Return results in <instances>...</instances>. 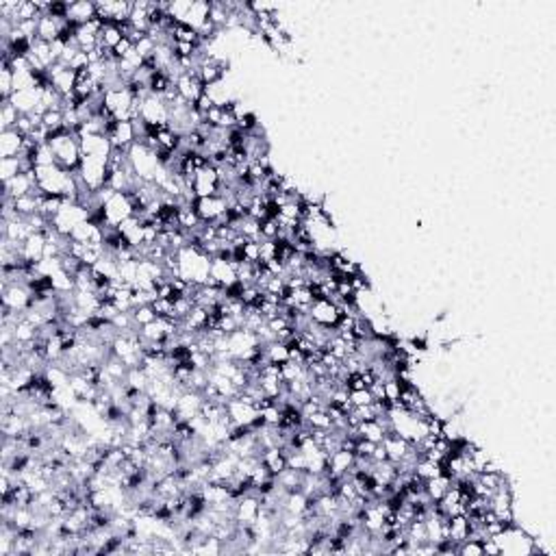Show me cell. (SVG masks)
I'll use <instances>...</instances> for the list:
<instances>
[{
  "instance_id": "6da1fadb",
  "label": "cell",
  "mask_w": 556,
  "mask_h": 556,
  "mask_svg": "<svg viewBox=\"0 0 556 556\" xmlns=\"http://www.w3.org/2000/svg\"><path fill=\"white\" fill-rule=\"evenodd\" d=\"M48 146L55 154L57 166L67 170V172H79L81 168V159H83V150H81V139L74 131L61 129L57 133H52L48 137Z\"/></svg>"
},
{
  "instance_id": "7a4b0ae2",
  "label": "cell",
  "mask_w": 556,
  "mask_h": 556,
  "mask_svg": "<svg viewBox=\"0 0 556 556\" xmlns=\"http://www.w3.org/2000/svg\"><path fill=\"white\" fill-rule=\"evenodd\" d=\"M77 174H79V181H81L83 189L96 193V191L104 189L106 181H109V159L83 154L81 168Z\"/></svg>"
},
{
  "instance_id": "3957f363",
  "label": "cell",
  "mask_w": 556,
  "mask_h": 556,
  "mask_svg": "<svg viewBox=\"0 0 556 556\" xmlns=\"http://www.w3.org/2000/svg\"><path fill=\"white\" fill-rule=\"evenodd\" d=\"M133 218V202L129 193H116L109 202L102 205V226H120L124 220Z\"/></svg>"
},
{
  "instance_id": "277c9868",
  "label": "cell",
  "mask_w": 556,
  "mask_h": 556,
  "mask_svg": "<svg viewBox=\"0 0 556 556\" xmlns=\"http://www.w3.org/2000/svg\"><path fill=\"white\" fill-rule=\"evenodd\" d=\"M139 120L154 127H168L170 122V109L168 104L154 94H148L139 100Z\"/></svg>"
},
{
  "instance_id": "5b68a950",
  "label": "cell",
  "mask_w": 556,
  "mask_h": 556,
  "mask_svg": "<svg viewBox=\"0 0 556 556\" xmlns=\"http://www.w3.org/2000/svg\"><path fill=\"white\" fill-rule=\"evenodd\" d=\"M309 317H311V321H315L317 326L335 328L339 317H342V311H339V307L333 304L331 300H315L309 309Z\"/></svg>"
},
{
  "instance_id": "8992f818",
  "label": "cell",
  "mask_w": 556,
  "mask_h": 556,
  "mask_svg": "<svg viewBox=\"0 0 556 556\" xmlns=\"http://www.w3.org/2000/svg\"><path fill=\"white\" fill-rule=\"evenodd\" d=\"M33 191H38V183H35V174H17L11 181L3 183V198H22Z\"/></svg>"
},
{
  "instance_id": "52a82bcc",
  "label": "cell",
  "mask_w": 556,
  "mask_h": 556,
  "mask_svg": "<svg viewBox=\"0 0 556 556\" xmlns=\"http://www.w3.org/2000/svg\"><path fill=\"white\" fill-rule=\"evenodd\" d=\"M176 89H178V96L189 104H196L205 94L202 81L198 79V74H191V72H185V74L176 79Z\"/></svg>"
},
{
  "instance_id": "ba28073f",
  "label": "cell",
  "mask_w": 556,
  "mask_h": 556,
  "mask_svg": "<svg viewBox=\"0 0 556 556\" xmlns=\"http://www.w3.org/2000/svg\"><path fill=\"white\" fill-rule=\"evenodd\" d=\"M79 139H81V150H83V154L109 159L111 152H113L111 139L106 137V135H83Z\"/></svg>"
},
{
  "instance_id": "9c48e42d",
  "label": "cell",
  "mask_w": 556,
  "mask_h": 556,
  "mask_svg": "<svg viewBox=\"0 0 556 556\" xmlns=\"http://www.w3.org/2000/svg\"><path fill=\"white\" fill-rule=\"evenodd\" d=\"M26 137L20 131H0V159H13L20 157L24 148Z\"/></svg>"
},
{
  "instance_id": "30bf717a",
  "label": "cell",
  "mask_w": 556,
  "mask_h": 556,
  "mask_svg": "<svg viewBox=\"0 0 556 556\" xmlns=\"http://www.w3.org/2000/svg\"><path fill=\"white\" fill-rule=\"evenodd\" d=\"M96 15H98V11H96V3H87V0H81V3H70V5H67V15H65V20L72 22V24H77V26H83V24H87L89 20H94Z\"/></svg>"
},
{
  "instance_id": "8fae6325",
  "label": "cell",
  "mask_w": 556,
  "mask_h": 556,
  "mask_svg": "<svg viewBox=\"0 0 556 556\" xmlns=\"http://www.w3.org/2000/svg\"><path fill=\"white\" fill-rule=\"evenodd\" d=\"M209 13H211V3H207V0H193L191 9H189V13H187L183 24H187V26L198 31L209 20Z\"/></svg>"
},
{
  "instance_id": "7c38bea8",
  "label": "cell",
  "mask_w": 556,
  "mask_h": 556,
  "mask_svg": "<svg viewBox=\"0 0 556 556\" xmlns=\"http://www.w3.org/2000/svg\"><path fill=\"white\" fill-rule=\"evenodd\" d=\"M261 463L274 476H278L283 470H287V454L280 450V447H267V450H263V454H261Z\"/></svg>"
},
{
  "instance_id": "4fadbf2b",
  "label": "cell",
  "mask_w": 556,
  "mask_h": 556,
  "mask_svg": "<svg viewBox=\"0 0 556 556\" xmlns=\"http://www.w3.org/2000/svg\"><path fill=\"white\" fill-rule=\"evenodd\" d=\"M389 430L379 422V420H370V422H361L356 426V435L363 437L367 441H374V443H381L385 439V435Z\"/></svg>"
},
{
  "instance_id": "5bb4252c",
  "label": "cell",
  "mask_w": 556,
  "mask_h": 556,
  "mask_svg": "<svg viewBox=\"0 0 556 556\" xmlns=\"http://www.w3.org/2000/svg\"><path fill=\"white\" fill-rule=\"evenodd\" d=\"M450 485H452V480L447 478V476H443V474H439L435 478L426 480V493H428V498L433 500V502H439L445 495V491L450 489Z\"/></svg>"
},
{
  "instance_id": "9a60e30c",
  "label": "cell",
  "mask_w": 556,
  "mask_h": 556,
  "mask_svg": "<svg viewBox=\"0 0 556 556\" xmlns=\"http://www.w3.org/2000/svg\"><path fill=\"white\" fill-rule=\"evenodd\" d=\"M20 111L15 109V106L5 100V102H0V129L3 131H11L17 127V120H20Z\"/></svg>"
},
{
  "instance_id": "2e32d148",
  "label": "cell",
  "mask_w": 556,
  "mask_h": 556,
  "mask_svg": "<svg viewBox=\"0 0 556 556\" xmlns=\"http://www.w3.org/2000/svg\"><path fill=\"white\" fill-rule=\"evenodd\" d=\"M124 40V35L120 31L118 24H104L102 26V33H100V44L106 48V50H113L120 42Z\"/></svg>"
},
{
  "instance_id": "e0dca14e",
  "label": "cell",
  "mask_w": 556,
  "mask_h": 556,
  "mask_svg": "<svg viewBox=\"0 0 556 556\" xmlns=\"http://www.w3.org/2000/svg\"><path fill=\"white\" fill-rule=\"evenodd\" d=\"M133 319H135V324L141 328V326H146V324H150V321H154L159 315H157V311L152 309V304H141V307H135L133 311Z\"/></svg>"
},
{
  "instance_id": "ac0fdd59",
  "label": "cell",
  "mask_w": 556,
  "mask_h": 556,
  "mask_svg": "<svg viewBox=\"0 0 556 556\" xmlns=\"http://www.w3.org/2000/svg\"><path fill=\"white\" fill-rule=\"evenodd\" d=\"M456 554H463V556H482L485 552H482V541H476V539H465Z\"/></svg>"
},
{
  "instance_id": "d6986e66",
  "label": "cell",
  "mask_w": 556,
  "mask_h": 556,
  "mask_svg": "<svg viewBox=\"0 0 556 556\" xmlns=\"http://www.w3.org/2000/svg\"><path fill=\"white\" fill-rule=\"evenodd\" d=\"M350 402L352 406H367L374 402L370 389H358V391H350Z\"/></svg>"
}]
</instances>
